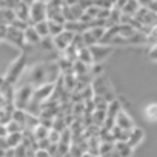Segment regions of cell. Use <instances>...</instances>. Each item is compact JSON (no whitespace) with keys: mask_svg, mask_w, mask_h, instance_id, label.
Instances as JSON below:
<instances>
[{"mask_svg":"<svg viewBox=\"0 0 157 157\" xmlns=\"http://www.w3.org/2000/svg\"><path fill=\"white\" fill-rule=\"evenodd\" d=\"M60 74L62 71L59 63H39L28 71V80L25 83H31L34 88L45 83H57Z\"/></svg>","mask_w":157,"mask_h":157,"instance_id":"cell-1","label":"cell"},{"mask_svg":"<svg viewBox=\"0 0 157 157\" xmlns=\"http://www.w3.org/2000/svg\"><path fill=\"white\" fill-rule=\"evenodd\" d=\"M34 86L31 83H22L17 91L14 93V106L19 109H25L28 108L29 102L33 100V94H34Z\"/></svg>","mask_w":157,"mask_h":157,"instance_id":"cell-2","label":"cell"},{"mask_svg":"<svg viewBox=\"0 0 157 157\" xmlns=\"http://www.w3.org/2000/svg\"><path fill=\"white\" fill-rule=\"evenodd\" d=\"M48 20V6L45 0H36L29 6V22L31 25H36L39 22Z\"/></svg>","mask_w":157,"mask_h":157,"instance_id":"cell-3","label":"cell"},{"mask_svg":"<svg viewBox=\"0 0 157 157\" xmlns=\"http://www.w3.org/2000/svg\"><path fill=\"white\" fill-rule=\"evenodd\" d=\"M25 65H26V57H25V56H20V57H19L17 60H14V62L11 63V66L8 68L6 75H5V80H6L8 83H11V85L17 83V80L20 78V75H22V72H23V69H25Z\"/></svg>","mask_w":157,"mask_h":157,"instance_id":"cell-4","label":"cell"},{"mask_svg":"<svg viewBox=\"0 0 157 157\" xmlns=\"http://www.w3.org/2000/svg\"><path fill=\"white\" fill-rule=\"evenodd\" d=\"M105 31L106 28H102V26H94V28H88L85 33H82V37H83V42L86 46H93V45H97L102 42L103 36H105Z\"/></svg>","mask_w":157,"mask_h":157,"instance_id":"cell-5","label":"cell"},{"mask_svg":"<svg viewBox=\"0 0 157 157\" xmlns=\"http://www.w3.org/2000/svg\"><path fill=\"white\" fill-rule=\"evenodd\" d=\"M74 37H75V34L74 33H71V31H68V29H65L63 33H60L59 36H56V37H52V42H54V48L56 49H59V51H65L71 43H72V40H74Z\"/></svg>","mask_w":157,"mask_h":157,"instance_id":"cell-6","label":"cell"},{"mask_svg":"<svg viewBox=\"0 0 157 157\" xmlns=\"http://www.w3.org/2000/svg\"><path fill=\"white\" fill-rule=\"evenodd\" d=\"M93 90H94V94L97 96H103L108 102H113V94H111V90L106 83V80L103 77H96V80L93 83Z\"/></svg>","mask_w":157,"mask_h":157,"instance_id":"cell-7","label":"cell"},{"mask_svg":"<svg viewBox=\"0 0 157 157\" xmlns=\"http://www.w3.org/2000/svg\"><path fill=\"white\" fill-rule=\"evenodd\" d=\"M10 43H13V45H16V46H19V48H22L23 45H25V34H23V31L22 29H17V28H14V26H8V31H6V37H5Z\"/></svg>","mask_w":157,"mask_h":157,"instance_id":"cell-8","label":"cell"},{"mask_svg":"<svg viewBox=\"0 0 157 157\" xmlns=\"http://www.w3.org/2000/svg\"><path fill=\"white\" fill-rule=\"evenodd\" d=\"M91 48V54H93V59H94V63H100L102 60H105L109 52H111V48L108 45H103V43H97V45H93L90 46Z\"/></svg>","mask_w":157,"mask_h":157,"instance_id":"cell-9","label":"cell"},{"mask_svg":"<svg viewBox=\"0 0 157 157\" xmlns=\"http://www.w3.org/2000/svg\"><path fill=\"white\" fill-rule=\"evenodd\" d=\"M116 125L119 126V128H122V129H125V131H131V129H134L136 126H134V122H132V119L123 111V109H120L119 111V114L116 116Z\"/></svg>","mask_w":157,"mask_h":157,"instance_id":"cell-10","label":"cell"},{"mask_svg":"<svg viewBox=\"0 0 157 157\" xmlns=\"http://www.w3.org/2000/svg\"><path fill=\"white\" fill-rule=\"evenodd\" d=\"M23 34H25V43H28V45H37V43L42 42V37H40V34L37 33V29H36L34 25H29V26L23 31Z\"/></svg>","mask_w":157,"mask_h":157,"instance_id":"cell-11","label":"cell"},{"mask_svg":"<svg viewBox=\"0 0 157 157\" xmlns=\"http://www.w3.org/2000/svg\"><path fill=\"white\" fill-rule=\"evenodd\" d=\"M114 149L117 151V154L120 157H131L132 155V146L126 142V140H119L114 143Z\"/></svg>","mask_w":157,"mask_h":157,"instance_id":"cell-12","label":"cell"},{"mask_svg":"<svg viewBox=\"0 0 157 157\" xmlns=\"http://www.w3.org/2000/svg\"><path fill=\"white\" fill-rule=\"evenodd\" d=\"M77 60H80L85 65H93L94 63V59H93V54H91V48L86 46V45L82 46L80 49L77 51Z\"/></svg>","mask_w":157,"mask_h":157,"instance_id":"cell-13","label":"cell"},{"mask_svg":"<svg viewBox=\"0 0 157 157\" xmlns=\"http://www.w3.org/2000/svg\"><path fill=\"white\" fill-rule=\"evenodd\" d=\"M14 13H16V17H17V19H22V20L29 22V5L25 3L23 0H20V3L16 6ZM29 23H31V22H29Z\"/></svg>","mask_w":157,"mask_h":157,"instance_id":"cell-14","label":"cell"},{"mask_svg":"<svg viewBox=\"0 0 157 157\" xmlns=\"http://www.w3.org/2000/svg\"><path fill=\"white\" fill-rule=\"evenodd\" d=\"M140 8H142V5H140L139 0H128L125 3V6L122 8V13L126 14V16H136Z\"/></svg>","mask_w":157,"mask_h":157,"instance_id":"cell-15","label":"cell"},{"mask_svg":"<svg viewBox=\"0 0 157 157\" xmlns=\"http://www.w3.org/2000/svg\"><path fill=\"white\" fill-rule=\"evenodd\" d=\"M143 137H145V134H143V131L142 129H139V128H134V129H131L129 131V137H128V143L132 146V148H136L142 140H143Z\"/></svg>","mask_w":157,"mask_h":157,"instance_id":"cell-16","label":"cell"},{"mask_svg":"<svg viewBox=\"0 0 157 157\" xmlns=\"http://www.w3.org/2000/svg\"><path fill=\"white\" fill-rule=\"evenodd\" d=\"M22 142H23V132H10L6 136L8 148H17Z\"/></svg>","mask_w":157,"mask_h":157,"instance_id":"cell-17","label":"cell"},{"mask_svg":"<svg viewBox=\"0 0 157 157\" xmlns=\"http://www.w3.org/2000/svg\"><path fill=\"white\" fill-rule=\"evenodd\" d=\"M49 129H51V128H48V126H45V125L39 123V125H37V126L33 129V134H34L36 140L39 142V140H42V139H46V137H48V134H49Z\"/></svg>","mask_w":157,"mask_h":157,"instance_id":"cell-18","label":"cell"},{"mask_svg":"<svg viewBox=\"0 0 157 157\" xmlns=\"http://www.w3.org/2000/svg\"><path fill=\"white\" fill-rule=\"evenodd\" d=\"M48 23H49V36L51 37H56L65 31V23H59L54 20H48Z\"/></svg>","mask_w":157,"mask_h":157,"instance_id":"cell-19","label":"cell"},{"mask_svg":"<svg viewBox=\"0 0 157 157\" xmlns=\"http://www.w3.org/2000/svg\"><path fill=\"white\" fill-rule=\"evenodd\" d=\"M34 26H36V29H37V33L40 34L42 39H45V37H51V36H49V23H48V20L39 22V23H36Z\"/></svg>","mask_w":157,"mask_h":157,"instance_id":"cell-20","label":"cell"},{"mask_svg":"<svg viewBox=\"0 0 157 157\" xmlns=\"http://www.w3.org/2000/svg\"><path fill=\"white\" fill-rule=\"evenodd\" d=\"M6 128H8V134H10V132H23V131H25V128H23L19 122H16L14 119H11V120L6 123Z\"/></svg>","mask_w":157,"mask_h":157,"instance_id":"cell-21","label":"cell"},{"mask_svg":"<svg viewBox=\"0 0 157 157\" xmlns=\"http://www.w3.org/2000/svg\"><path fill=\"white\" fill-rule=\"evenodd\" d=\"M145 114H146L148 120H151V122H155V120H157V103H151L149 106H146V109H145Z\"/></svg>","mask_w":157,"mask_h":157,"instance_id":"cell-22","label":"cell"},{"mask_svg":"<svg viewBox=\"0 0 157 157\" xmlns=\"http://www.w3.org/2000/svg\"><path fill=\"white\" fill-rule=\"evenodd\" d=\"M114 143L116 142H102L100 143V151H99V155H103V154H109L114 151Z\"/></svg>","mask_w":157,"mask_h":157,"instance_id":"cell-23","label":"cell"},{"mask_svg":"<svg viewBox=\"0 0 157 157\" xmlns=\"http://www.w3.org/2000/svg\"><path fill=\"white\" fill-rule=\"evenodd\" d=\"M48 139H49L51 143H59L60 139H62V132L57 131V129H54V128H51L49 129V134H48Z\"/></svg>","mask_w":157,"mask_h":157,"instance_id":"cell-24","label":"cell"},{"mask_svg":"<svg viewBox=\"0 0 157 157\" xmlns=\"http://www.w3.org/2000/svg\"><path fill=\"white\" fill-rule=\"evenodd\" d=\"M117 0H94V5L100 6V8H106V10H111L114 5H116Z\"/></svg>","mask_w":157,"mask_h":157,"instance_id":"cell-25","label":"cell"},{"mask_svg":"<svg viewBox=\"0 0 157 157\" xmlns=\"http://www.w3.org/2000/svg\"><path fill=\"white\" fill-rule=\"evenodd\" d=\"M37 145H39V149H46V151H48V148H49L51 142H49V139L46 137V139H42V140H39V142H37Z\"/></svg>","mask_w":157,"mask_h":157,"instance_id":"cell-26","label":"cell"},{"mask_svg":"<svg viewBox=\"0 0 157 157\" xmlns=\"http://www.w3.org/2000/svg\"><path fill=\"white\" fill-rule=\"evenodd\" d=\"M78 5H80L83 10H88L90 6L94 5V0H78Z\"/></svg>","mask_w":157,"mask_h":157,"instance_id":"cell-27","label":"cell"},{"mask_svg":"<svg viewBox=\"0 0 157 157\" xmlns=\"http://www.w3.org/2000/svg\"><path fill=\"white\" fill-rule=\"evenodd\" d=\"M34 157H52L46 149H37L36 151V154H34Z\"/></svg>","mask_w":157,"mask_h":157,"instance_id":"cell-28","label":"cell"},{"mask_svg":"<svg viewBox=\"0 0 157 157\" xmlns=\"http://www.w3.org/2000/svg\"><path fill=\"white\" fill-rule=\"evenodd\" d=\"M149 59L154 60V62H157V43L151 48V51H149Z\"/></svg>","mask_w":157,"mask_h":157,"instance_id":"cell-29","label":"cell"},{"mask_svg":"<svg viewBox=\"0 0 157 157\" xmlns=\"http://www.w3.org/2000/svg\"><path fill=\"white\" fill-rule=\"evenodd\" d=\"M6 136H8V128H6V125L0 123V137L6 139Z\"/></svg>","mask_w":157,"mask_h":157,"instance_id":"cell-30","label":"cell"},{"mask_svg":"<svg viewBox=\"0 0 157 157\" xmlns=\"http://www.w3.org/2000/svg\"><path fill=\"white\" fill-rule=\"evenodd\" d=\"M63 3L65 5H77L78 0H63Z\"/></svg>","mask_w":157,"mask_h":157,"instance_id":"cell-31","label":"cell"},{"mask_svg":"<svg viewBox=\"0 0 157 157\" xmlns=\"http://www.w3.org/2000/svg\"><path fill=\"white\" fill-rule=\"evenodd\" d=\"M82 157H99V155H96V154H91V152H88V151H85V152L82 154Z\"/></svg>","mask_w":157,"mask_h":157,"instance_id":"cell-32","label":"cell"},{"mask_svg":"<svg viewBox=\"0 0 157 157\" xmlns=\"http://www.w3.org/2000/svg\"><path fill=\"white\" fill-rule=\"evenodd\" d=\"M63 157H74V155H72V154H71V151H69V152H66Z\"/></svg>","mask_w":157,"mask_h":157,"instance_id":"cell-33","label":"cell"},{"mask_svg":"<svg viewBox=\"0 0 157 157\" xmlns=\"http://www.w3.org/2000/svg\"><path fill=\"white\" fill-rule=\"evenodd\" d=\"M45 2H46V3H48V2H51V0H45Z\"/></svg>","mask_w":157,"mask_h":157,"instance_id":"cell-34","label":"cell"},{"mask_svg":"<svg viewBox=\"0 0 157 157\" xmlns=\"http://www.w3.org/2000/svg\"><path fill=\"white\" fill-rule=\"evenodd\" d=\"M155 2H157V0H155Z\"/></svg>","mask_w":157,"mask_h":157,"instance_id":"cell-35","label":"cell"}]
</instances>
